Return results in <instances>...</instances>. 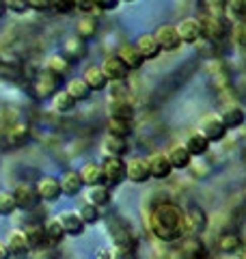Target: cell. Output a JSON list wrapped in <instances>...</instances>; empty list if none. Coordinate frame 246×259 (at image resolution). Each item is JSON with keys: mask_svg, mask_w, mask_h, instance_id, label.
I'll list each match as a JSON object with an SVG mask.
<instances>
[{"mask_svg": "<svg viewBox=\"0 0 246 259\" xmlns=\"http://www.w3.org/2000/svg\"><path fill=\"white\" fill-rule=\"evenodd\" d=\"M56 221L61 223V227H63V231H65V236H67V238H80V236H85L87 225L82 223L80 214L73 212V209H65V212H61L59 216H56Z\"/></svg>", "mask_w": 246, "mask_h": 259, "instance_id": "14", "label": "cell"}, {"mask_svg": "<svg viewBox=\"0 0 246 259\" xmlns=\"http://www.w3.org/2000/svg\"><path fill=\"white\" fill-rule=\"evenodd\" d=\"M24 233H26V240H28L30 248H39L41 244H46L44 225H28L26 229H24Z\"/></svg>", "mask_w": 246, "mask_h": 259, "instance_id": "39", "label": "cell"}, {"mask_svg": "<svg viewBox=\"0 0 246 259\" xmlns=\"http://www.w3.org/2000/svg\"><path fill=\"white\" fill-rule=\"evenodd\" d=\"M182 145H184L188 151H190L192 158H201V156H205V153L210 151V145H212V143L205 139L201 132H192V134L186 136V141H184Z\"/></svg>", "mask_w": 246, "mask_h": 259, "instance_id": "28", "label": "cell"}, {"mask_svg": "<svg viewBox=\"0 0 246 259\" xmlns=\"http://www.w3.org/2000/svg\"><path fill=\"white\" fill-rule=\"evenodd\" d=\"M121 5V0H95V7H97V11H102V13H108V11H114L117 7Z\"/></svg>", "mask_w": 246, "mask_h": 259, "instance_id": "46", "label": "cell"}, {"mask_svg": "<svg viewBox=\"0 0 246 259\" xmlns=\"http://www.w3.org/2000/svg\"><path fill=\"white\" fill-rule=\"evenodd\" d=\"M30 136V123L26 119H15L5 127V143L9 147H20Z\"/></svg>", "mask_w": 246, "mask_h": 259, "instance_id": "11", "label": "cell"}, {"mask_svg": "<svg viewBox=\"0 0 246 259\" xmlns=\"http://www.w3.org/2000/svg\"><path fill=\"white\" fill-rule=\"evenodd\" d=\"M78 214H80V218H82V223H85L87 227L89 225H95V223H100L102 221V209L97 207V205H93V203H85L80 209H78Z\"/></svg>", "mask_w": 246, "mask_h": 259, "instance_id": "38", "label": "cell"}, {"mask_svg": "<svg viewBox=\"0 0 246 259\" xmlns=\"http://www.w3.org/2000/svg\"><path fill=\"white\" fill-rule=\"evenodd\" d=\"M147 227L149 233L160 242H179L186 238L184 225V209L173 201H160L151 207L147 216Z\"/></svg>", "mask_w": 246, "mask_h": 259, "instance_id": "1", "label": "cell"}, {"mask_svg": "<svg viewBox=\"0 0 246 259\" xmlns=\"http://www.w3.org/2000/svg\"><path fill=\"white\" fill-rule=\"evenodd\" d=\"M233 39H235L237 46L246 48V18L233 24Z\"/></svg>", "mask_w": 246, "mask_h": 259, "instance_id": "45", "label": "cell"}, {"mask_svg": "<svg viewBox=\"0 0 246 259\" xmlns=\"http://www.w3.org/2000/svg\"><path fill=\"white\" fill-rule=\"evenodd\" d=\"M102 151L104 156L110 158H123L130 151V143L123 136H114V134H106L102 141Z\"/></svg>", "mask_w": 246, "mask_h": 259, "instance_id": "20", "label": "cell"}, {"mask_svg": "<svg viewBox=\"0 0 246 259\" xmlns=\"http://www.w3.org/2000/svg\"><path fill=\"white\" fill-rule=\"evenodd\" d=\"M110 201H112V188H108L106 184L87 188V203H93L102 209L106 205H110Z\"/></svg>", "mask_w": 246, "mask_h": 259, "instance_id": "31", "label": "cell"}, {"mask_svg": "<svg viewBox=\"0 0 246 259\" xmlns=\"http://www.w3.org/2000/svg\"><path fill=\"white\" fill-rule=\"evenodd\" d=\"M0 11H3V7H0Z\"/></svg>", "mask_w": 246, "mask_h": 259, "instance_id": "52", "label": "cell"}, {"mask_svg": "<svg viewBox=\"0 0 246 259\" xmlns=\"http://www.w3.org/2000/svg\"><path fill=\"white\" fill-rule=\"evenodd\" d=\"M95 259H114V257H112L110 250H102V253H97V255H95Z\"/></svg>", "mask_w": 246, "mask_h": 259, "instance_id": "49", "label": "cell"}, {"mask_svg": "<svg viewBox=\"0 0 246 259\" xmlns=\"http://www.w3.org/2000/svg\"><path fill=\"white\" fill-rule=\"evenodd\" d=\"M147 166H149V177L151 180H167V177L173 173V166H171V162L167 158V153L164 151H155L151 153L149 158H147Z\"/></svg>", "mask_w": 246, "mask_h": 259, "instance_id": "16", "label": "cell"}, {"mask_svg": "<svg viewBox=\"0 0 246 259\" xmlns=\"http://www.w3.org/2000/svg\"><path fill=\"white\" fill-rule=\"evenodd\" d=\"M205 74H208L210 84L218 97H231V91H233L231 74H229V67L223 61L216 59V56H212L208 61V65H205Z\"/></svg>", "mask_w": 246, "mask_h": 259, "instance_id": "2", "label": "cell"}, {"mask_svg": "<svg viewBox=\"0 0 246 259\" xmlns=\"http://www.w3.org/2000/svg\"><path fill=\"white\" fill-rule=\"evenodd\" d=\"M97 28H100V22H97L95 15H80L78 18V24H76V32L73 35H78L80 39H93L97 35Z\"/></svg>", "mask_w": 246, "mask_h": 259, "instance_id": "32", "label": "cell"}, {"mask_svg": "<svg viewBox=\"0 0 246 259\" xmlns=\"http://www.w3.org/2000/svg\"><path fill=\"white\" fill-rule=\"evenodd\" d=\"M110 253L114 259H136V244H114Z\"/></svg>", "mask_w": 246, "mask_h": 259, "instance_id": "41", "label": "cell"}, {"mask_svg": "<svg viewBox=\"0 0 246 259\" xmlns=\"http://www.w3.org/2000/svg\"><path fill=\"white\" fill-rule=\"evenodd\" d=\"M121 3H134V0H121Z\"/></svg>", "mask_w": 246, "mask_h": 259, "instance_id": "50", "label": "cell"}, {"mask_svg": "<svg viewBox=\"0 0 246 259\" xmlns=\"http://www.w3.org/2000/svg\"><path fill=\"white\" fill-rule=\"evenodd\" d=\"M5 9L15 15H24L30 11V0H3Z\"/></svg>", "mask_w": 246, "mask_h": 259, "instance_id": "42", "label": "cell"}, {"mask_svg": "<svg viewBox=\"0 0 246 259\" xmlns=\"http://www.w3.org/2000/svg\"><path fill=\"white\" fill-rule=\"evenodd\" d=\"M184 225H186V236H201L208 229V214L199 205H190L184 209Z\"/></svg>", "mask_w": 246, "mask_h": 259, "instance_id": "7", "label": "cell"}, {"mask_svg": "<svg viewBox=\"0 0 246 259\" xmlns=\"http://www.w3.org/2000/svg\"><path fill=\"white\" fill-rule=\"evenodd\" d=\"M35 190L39 194V201H46V203H54L61 199V184L59 177L54 175H41L35 184Z\"/></svg>", "mask_w": 246, "mask_h": 259, "instance_id": "10", "label": "cell"}, {"mask_svg": "<svg viewBox=\"0 0 246 259\" xmlns=\"http://www.w3.org/2000/svg\"><path fill=\"white\" fill-rule=\"evenodd\" d=\"M80 177H82V184L87 188H93V186H102L104 184V173H102V164L100 162H89L80 168Z\"/></svg>", "mask_w": 246, "mask_h": 259, "instance_id": "30", "label": "cell"}, {"mask_svg": "<svg viewBox=\"0 0 246 259\" xmlns=\"http://www.w3.org/2000/svg\"><path fill=\"white\" fill-rule=\"evenodd\" d=\"M179 259H208V250H205L201 236H186L182 240Z\"/></svg>", "mask_w": 246, "mask_h": 259, "instance_id": "18", "label": "cell"}, {"mask_svg": "<svg viewBox=\"0 0 246 259\" xmlns=\"http://www.w3.org/2000/svg\"><path fill=\"white\" fill-rule=\"evenodd\" d=\"M65 91H67L76 102H85V100L91 97V89L85 84V80L82 78H71L67 82V87H65Z\"/></svg>", "mask_w": 246, "mask_h": 259, "instance_id": "36", "label": "cell"}, {"mask_svg": "<svg viewBox=\"0 0 246 259\" xmlns=\"http://www.w3.org/2000/svg\"><path fill=\"white\" fill-rule=\"evenodd\" d=\"M76 104L78 102L73 100V97L67 91H65V89H61V91L52 97V110L54 112H61V115H63V112H71L73 108H76Z\"/></svg>", "mask_w": 246, "mask_h": 259, "instance_id": "37", "label": "cell"}, {"mask_svg": "<svg viewBox=\"0 0 246 259\" xmlns=\"http://www.w3.org/2000/svg\"><path fill=\"white\" fill-rule=\"evenodd\" d=\"M52 11L61 15H69L76 11V7H73V0H52Z\"/></svg>", "mask_w": 246, "mask_h": 259, "instance_id": "44", "label": "cell"}, {"mask_svg": "<svg viewBox=\"0 0 246 259\" xmlns=\"http://www.w3.org/2000/svg\"><path fill=\"white\" fill-rule=\"evenodd\" d=\"M41 69H46V71H50L52 76H56V78H65L71 71V61L67 59V56H63L61 52H54V54H50L46 59V63H44V67Z\"/></svg>", "mask_w": 246, "mask_h": 259, "instance_id": "22", "label": "cell"}, {"mask_svg": "<svg viewBox=\"0 0 246 259\" xmlns=\"http://www.w3.org/2000/svg\"><path fill=\"white\" fill-rule=\"evenodd\" d=\"M167 158L171 162V166H173V171H186V168H190V164H192V156H190V151H188L184 145H175V147H171L167 151Z\"/></svg>", "mask_w": 246, "mask_h": 259, "instance_id": "25", "label": "cell"}, {"mask_svg": "<svg viewBox=\"0 0 246 259\" xmlns=\"http://www.w3.org/2000/svg\"><path fill=\"white\" fill-rule=\"evenodd\" d=\"M85 52H87V41H85V39H80L78 35H71V37L65 39V46H63V52L61 54L67 56V59L73 63V61L82 59Z\"/></svg>", "mask_w": 246, "mask_h": 259, "instance_id": "33", "label": "cell"}, {"mask_svg": "<svg viewBox=\"0 0 246 259\" xmlns=\"http://www.w3.org/2000/svg\"><path fill=\"white\" fill-rule=\"evenodd\" d=\"M100 69L104 71V76L108 78V82H126L128 76H130V69L121 63V59L117 54L106 56L100 65Z\"/></svg>", "mask_w": 246, "mask_h": 259, "instance_id": "13", "label": "cell"}, {"mask_svg": "<svg viewBox=\"0 0 246 259\" xmlns=\"http://www.w3.org/2000/svg\"><path fill=\"white\" fill-rule=\"evenodd\" d=\"M11 192H13V199H15V207L22 209V212H30V209H35L41 203L39 194H37L32 184H18L15 190H11Z\"/></svg>", "mask_w": 246, "mask_h": 259, "instance_id": "8", "label": "cell"}, {"mask_svg": "<svg viewBox=\"0 0 246 259\" xmlns=\"http://www.w3.org/2000/svg\"><path fill=\"white\" fill-rule=\"evenodd\" d=\"M134 46H136V50H138V54L143 56L145 61H153V59H158L160 56V46H158V41H155V37L153 35H149V32H147V35H141L134 41Z\"/></svg>", "mask_w": 246, "mask_h": 259, "instance_id": "27", "label": "cell"}, {"mask_svg": "<svg viewBox=\"0 0 246 259\" xmlns=\"http://www.w3.org/2000/svg\"><path fill=\"white\" fill-rule=\"evenodd\" d=\"M201 28H203V37L210 44H220L223 39L229 35V20L227 15H205L201 13Z\"/></svg>", "mask_w": 246, "mask_h": 259, "instance_id": "3", "label": "cell"}, {"mask_svg": "<svg viewBox=\"0 0 246 259\" xmlns=\"http://www.w3.org/2000/svg\"><path fill=\"white\" fill-rule=\"evenodd\" d=\"M153 37H155V41H158L162 52H175L182 48V39H179L177 28L173 24H162V26H158L153 32Z\"/></svg>", "mask_w": 246, "mask_h": 259, "instance_id": "9", "label": "cell"}, {"mask_svg": "<svg viewBox=\"0 0 246 259\" xmlns=\"http://www.w3.org/2000/svg\"><path fill=\"white\" fill-rule=\"evenodd\" d=\"M15 199L11 190H0V216H11L15 212Z\"/></svg>", "mask_w": 246, "mask_h": 259, "instance_id": "40", "label": "cell"}, {"mask_svg": "<svg viewBox=\"0 0 246 259\" xmlns=\"http://www.w3.org/2000/svg\"><path fill=\"white\" fill-rule=\"evenodd\" d=\"M82 80H85V84L91 89V93L95 91H104V89H108V78L104 76V71L100 69V65H89V67L82 71V76H80Z\"/></svg>", "mask_w": 246, "mask_h": 259, "instance_id": "21", "label": "cell"}, {"mask_svg": "<svg viewBox=\"0 0 246 259\" xmlns=\"http://www.w3.org/2000/svg\"><path fill=\"white\" fill-rule=\"evenodd\" d=\"M117 56H119L121 63L126 65L130 71H136V69H141L143 65H145V59H143L141 54H138V50H136L134 44H123V46L119 48Z\"/></svg>", "mask_w": 246, "mask_h": 259, "instance_id": "24", "label": "cell"}, {"mask_svg": "<svg viewBox=\"0 0 246 259\" xmlns=\"http://www.w3.org/2000/svg\"><path fill=\"white\" fill-rule=\"evenodd\" d=\"M216 246H218V250H220L223 255H235V253H240V250H242L244 240H242L240 233L227 231V233H223V236L218 238Z\"/></svg>", "mask_w": 246, "mask_h": 259, "instance_id": "29", "label": "cell"}, {"mask_svg": "<svg viewBox=\"0 0 246 259\" xmlns=\"http://www.w3.org/2000/svg\"><path fill=\"white\" fill-rule=\"evenodd\" d=\"M7 248H9L11 255H26L30 253V244L26 240V233H24V229H13L7 233Z\"/></svg>", "mask_w": 246, "mask_h": 259, "instance_id": "26", "label": "cell"}, {"mask_svg": "<svg viewBox=\"0 0 246 259\" xmlns=\"http://www.w3.org/2000/svg\"><path fill=\"white\" fill-rule=\"evenodd\" d=\"M106 127H108V134L128 139V136L134 132V119H108Z\"/></svg>", "mask_w": 246, "mask_h": 259, "instance_id": "35", "label": "cell"}, {"mask_svg": "<svg viewBox=\"0 0 246 259\" xmlns=\"http://www.w3.org/2000/svg\"><path fill=\"white\" fill-rule=\"evenodd\" d=\"M218 115H220V119H223V123H225L227 130H237V127H242L244 121H246L244 108L240 106V104H235V102L225 104L223 110H220Z\"/></svg>", "mask_w": 246, "mask_h": 259, "instance_id": "17", "label": "cell"}, {"mask_svg": "<svg viewBox=\"0 0 246 259\" xmlns=\"http://www.w3.org/2000/svg\"><path fill=\"white\" fill-rule=\"evenodd\" d=\"M30 91L37 100H52V97L61 91V78H56V76L50 74V71L41 69L39 74L32 78Z\"/></svg>", "mask_w": 246, "mask_h": 259, "instance_id": "5", "label": "cell"}, {"mask_svg": "<svg viewBox=\"0 0 246 259\" xmlns=\"http://www.w3.org/2000/svg\"><path fill=\"white\" fill-rule=\"evenodd\" d=\"M242 259H246V250H244V255H242Z\"/></svg>", "mask_w": 246, "mask_h": 259, "instance_id": "51", "label": "cell"}, {"mask_svg": "<svg viewBox=\"0 0 246 259\" xmlns=\"http://www.w3.org/2000/svg\"><path fill=\"white\" fill-rule=\"evenodd\" d=\"M59 184H61V194H65V197H76V194H80L82 188H85L78 171H65L59 177Z\"/></svg>", "mask_w": 246, "mask_h": 259, "instance_id": "23", "label": "cell"}, {"mask_svg": "<svg viewBox=\"0 0 246 259\" xmlns=\"http://www.w3.org/2000/svg\"><path fill=\"white\" fill-rule=\"evenodd\" d=\"M106 112H108V119H134V102L130 100V95L108 97Z\"/></svg>", "mask_w": 246, "mask_h": 259, "instance_id": "12", "label": "cell"}, {"mask_svg": "<svg viewBox=\"0 0 246 259\" xmlns=\"http://www.w3.org/2000/svg\"><path fill=\"white\" fill-rule=\"evenodd\" d=\"M175 28H177V35L182 39V44H199L203 37L199 18H184L179 24H175Z\"/></svg>", "mask_w": 246, "mask_h": 259, "instance_id": "15", "label": "cell"}, {"mask_svg": "<svg viewBox=\"0 0 246 259\" xmlns=\"http://www.w3.org/2000/svg\"><path fill=\"white\" fill-rule=\"evenodd\" d=\"M30 11H37V13L52 11V0H30Z\"/></svg>", "mask_w": 246, "mask_h": 259, "instance_id": "47", "label": "cell"}, {"mask_svg": "<svg viewBox=\"0 0 246 259\" xmlns=\"http://www.w3.org/2000/svg\"><path fill=\"white\" fill-rule=\"evenodd\" d=\"M13 255L9 253V248H7L5 242H0V259H11Z\"/></svg>", "mask_w": 246, "mask_h": 259, "instance_id": "48", "label": "cell"}, {"mask_svg": "<svg viewBox=\"0 0 246 259\" xmlns=\"http://www.w3.org/2000/svg\"><path fill=\"white\" fill-rule=\"evenodd\" d=\"M44 236H46V244H50V246L61 244V242L67 238L65 236V231H63V227H61V223L56 221V218H50V221L44 223Z\"/></svg>", "mask_w": 246, "mask_h": 259, "instance_id": "34", "label": "cell"}, {"mask_svg": "<svg viewBox=\"0 0 246 259\" xmlns=\"http://www.w3.org/2000/svg\"><path fill=\"white\" fill-rule=\"evenodd\" d=\"M196 132H201L210 143H218V141L225 139L229 130L225 127V123H223V119H220L218 112H210V115L201 117L199 130H196Z\"/></svg>", "mask_w": 246, "mask_h": 259, "instance_id": "6", "label": "cell"}, {"mask_svg": "<svg viewBox=\"0 0 246 259\" xmlns=\"http://www.w3.org/2000/svg\"><path fill=\"white\" fill-rule=\"evenodd\" d=\"M128 162V182L132 184H147L149 177V166H147V158H130Z\"/></svg>", "mask_w": 246, "mask_h": 259, "instance_id": "19", "label": "cell"}, {"mask_svg": "<svg viewBox=\"0 0 246 259\" xmlns=\"http://www.w3.org/2000/svg\"><path fill=\"white\" fill-rule=\"evenodd\" d=\"M73 7L80 15H95L97 13V7H95V0H73Z\"/></svg>", "mask_w": 246, "mask_h": 259, "instance_id": "43", "label": "cell"}, {"mask_svg": "<svg viewBox=\"0 0 246 259\" xmlns=\"http://www.w3.org/2000/svg\"><path fill=\"white\" fill-rule=\"evenodd\" d=\"M102 164V173H104V184L108 188H117L119 184H123L128 180V162L126 158H110L104 156Z\"/></svg>", "mask_w": 246, "mask_h": 259, "instance_id": "4", "label": "cell"}]
</instances>
